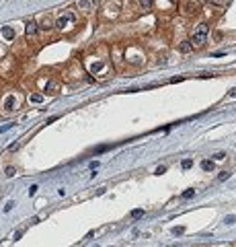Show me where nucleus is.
Here are the masks:
<instances>
[{
    "mask_svg": "<svg viewBox=\"0 0 236 247\" xmlns=\"http://www.w3.org/2000/svg\"><path fill=\"white\" fill-rule=\"evenodd\" d=\"M191 165H193V161H191V159H185V161L181 163V167H183V169H189Z\"/></svg>",
    "mask_w": 236,
    "mask_h": 247,
    "instance_id": "obj_11",
    "label": "nucleus"
},
{
    "mask_svg": "<svg viewBox=\"0 0 236 247\" xmlns=\"http://www.w3.org/2000/svg\"><path fill=\"white\" fill-rule=\"evenodd\" d=\"M15 167H6V175H8V177H12V175H15Z\"/></svg>",
    "mask_w": 236,
    "mask_h": 247,
    "instance_id": "obj_15",
    "label": "nucleus"
},
{
    "mask_svg": "<svg viewBox=\"0 0 236 247\" xmlns=\"http://www.w3.org/2000/svg\"><path fill=\"white\" fill-rule=\"evenodd\" d=\"M201 169H203V171H214V163H212V161H203Z\"/></svg>",
    "mask_w": 236,
    "mask_h": 247,
    "instance_id": "obj_5",
    "label": "nucleus"
},
{
    "mask_svg": "<svg viewBox=\"0 0 236 247\" xmlns=\"http://www.w3.org/2000/svg\"><path fill=\"white\" fill-rule=\"evenodd\" d=\"M195 196V189H187V192H183V200H189V198Z\"/></svg>",
    "mask_w": 236,
    "mask_h": 247,
    "instance_id": "obj_6",
    "label": "nucleus"
},
{
    "mask_svg": "<svg viewBox=\"0 0 236 247\" xmlns=\"http://www.w3.org/2000/svg\"><path fill=\"white\" fill-rule=\"evenodd\" d=\"M152 2H154V0H140L142 8H152Z\"/></svg>",
    "mask_w": 236,
    "mask_h": 247,
    "instance_id": "obj_7",
    "label": "nucleus"
},
{
    "mask_svg": "<svg viewBox=\"0 0 236 247\" xmlns=\"http://www.w3.org/2000/svg\"><path fill=\"white\" fill-rule=\"evenodd\" d=\"M35 33H37V23L29 21V23L25 25V35H35Z\"/></svg>",
    "mask_w": 236,
    "mask_h": 247,
    "instance_id": "obj_3",
    "label": "nucleus"
},
{
    "mask_svg": "<svg viewBox=\"0 0 236 247\" xmlns=\"http://www.w3.org/2000/svg\"><path fill=\"white\" fill-rule=\"evenodd\" d=\"M109 148H113V146H107V144H103V146L94 148V154H99V153H105V150H109Z\"/></svg>",
    "mask_w": 236,
    "mask_h": 247,
    "instance_id": "obj_9",
    "label": "nucleus"
},
{
    "mask_svg": "<svg viewBox=\"0 0 236 247\" xmlns=\"http://www.w3.org/2000/svg\"><path fill=\"white\" fill-rule=\"evenodd\" d=\"M37 189H39V188H37V185H31V189H29V194H31V196H35V194H37Z\"/></svg>",
    "mask_w": 236,
    "mask_h": 247,
    "instance_id": "obj_17",
    "label": "nucleus"
},
{
    "mask_svg": "<svg viewBox=\"0 0 236 247\" xmlns=\"http://www.w3.org/2000/svg\"><path fill=\"white\" fill-rule=\"evenodd\" d=\"M183 233H185V227H177L175 229V235H183Z\"/></svg>",
    "mask_w": 236,
    "mask_h": 247,
    "instance_id": "obj_16",
    "label": "nucleus"
},
{
    "mask_svg": "<svg viewBox=\"0 0 236 247\" xmlns=\"http://www.w3.org/2000/svg\"><path fill=\"white\" fill-rule=\"evenodd\" d=\"M207 33H210V25H205V23H199L197 31L193 33V37H191V43H193V48H201V45L207 41Z\"/></svg>",
    "mask_w": 236,
    "mask_h": 247,
    "instance_id": "obj_1",
    "label": "nucleus"
},
{
    "mask_svg": "<svg viewBox=\"0 0 236 247\" xmlns=\"http://www.w3.org/2000/svg\"><path fill=\"white\" fill-rule=\"evenodd\" d=\"M78 6H80V8H82V10H89L90 2H89V0H80V2H78Z\"/></svg>",
    "mask_w": 236,
    "mask_h": 247,
    "instance_id": "obj_8",
    "label": "nucleus"
},
{
    "mask_svg": "<svg viewBox=\"0 0 236 247\" xmlns=\"http://www.w3.org/2000/svg\"><path fill=\"white\" fill-rule=\"evenodd\" d=\"M179 49H181V52H191V49H193V43H191V41H181Z\"/></svg>",
    "mask_w": 236,
    "mask_h": 247,
    "instance_id": "obj_4",
    "label": "nucleus"
},
{
    "mask_svg": "<svg viewBox=\"0 0 236 247\" xmlns=\"http://www.w3.org/2000/svg\"><path fill=\"white\" fill-rule=\"evenodd\" d=\"M230 97H236V89H232V91H230Z\"/></svg>",
    "mask_w": 236,
    "mask_h": 247,
    "instance_id": "obj_18",
    "label": "nucleus"
},
{
    "mask_svg": "<svg viewBox=\"0 0 236 247\" xmlns=\"http://www.w3.org/2000/svg\"><path fill=\"white\" fill-rule=\"evenodd\" d=\"M214 159H216V161H224L226 154H224V153H216V154H214Z\"/></svg>",
    "mask_w": 236,
    "mask_h": 247,
    "instance_id": "obj_14",
    "label": "nucleus"
},
{
    "mask_svg": "<svg viewBox=\"0 0 236 247\" xmlns=\"http://www.w3.org/2000/svg\"><path fill=\"white\" fill-rule=\"evenodd\" d=\"M41 99H43V97H41V95H39V93H35V95H31V101H33V103H39Z\"/></svg>",
    "mask_w": 236,
    "mask_h": 247,
    "instance_id": "obj_12",
    "label": "nucleus"
},
{
    "mask_svg": "<svg viewBox=\"0 0 236 247\" xmlns=\"http://www.w3.org/2000/svg\"><path fill=\"white\" fill-rule=\"evenodd\" d=\"M228 177H230V173H228V171H222L220 175H218V179H220V181H224V179H228Z\"/></svg>",
    "mask_w": 236,
    "mask_h": 247,
    "instance_id": "obj_13",
    "label": "nucleus"
},
{
    "mask_svg": "<svg viewBox=\"0 0 236 247\" xmlns=\"http://www.w3.org/2000/svg\"><path fill=\"white\" fill-rule=\"evenodd\" d=\"M183 13H185V15H195V13H197V4H193V2H185V4H183Z\"/></svg>",
    "mask_w": 236,
    "mask_h": 247,
    "instance_id": "obj_2",
    "label": "nucleus"
},
{
    "mask_svg": "<svg viewBox=\"0 0 236 247\" xmlns=\"http://www.w3.org/2000/svg\"><path fill=\"white\" fill-rule=\"evenodd\" d=\"M144 214V210H140V208H136V210H132V218H140Z\"/></svg>",
    "mask_w": 236,
    "mask_h": 247,
    "instance_id": "obj_10",
    "label": "nucleus"
}]
</instances>
